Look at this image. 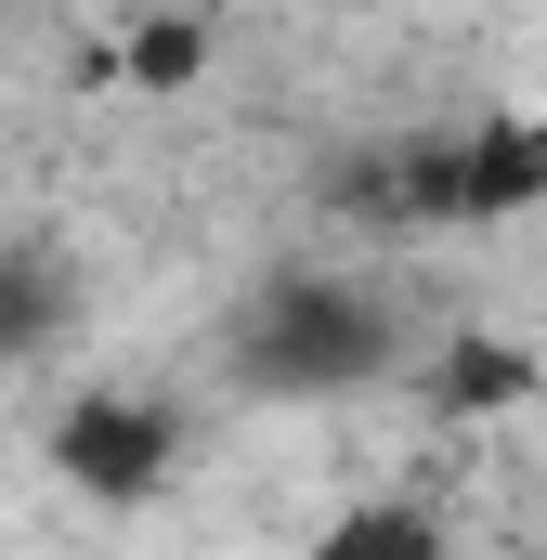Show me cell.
<instances>
[{"label": "cell", "instance_id": "obj_1", "mask_svg": "<svg viewBox=\"0 0 547 560\" xmlns=\"http://www.w3.org/2000/svg\"><path fill=\"white\" fill-rule=\"evenodd\" d=\"M313 209L352 235H496L547 209V118L482 105V118H417V131H365L313 170Z\"/></svg>", "mask_w": 547, "mask_h": 560}, {"label": "cell", "instance_id": "obj_2", "mask_svg": "<svg viewBox=\"0 0 547 560\" xmlns=\"http://www.w3.org/2000/svg\"><path fill=\"white\" fill-rule=\"evenodd\" d=\"M417 352L430 339L365 275H261L222 313V378L248 405H365V392H405Z\"/></svg>", "mask_w": 547, "mask_h": 560}, {"label": "cell", "instance_id": "obj_3", "mask_svg": "<svg viewBox=\"0 0 547 560\" xmlns=\"http://www.w3.org/2000/svg\"><path fill=\"white\" fill-rule=\"evenodd\" d=\"M39 456H53V482L92 495V509H156V495L183 482V456H196V418H183L170 392L105 378V392H66V405L39 418Z\"/></svg>", "mask_w": 547, "mask_h": 560}, {"label": "cell", "instance_id": "obj_4", "mask_svg": "<svg viewBox=\"0 0 547 560\" xmlns=\"http://www.w3.org/2000/svg\"><path fill=\"white\" fill-rule=\"evenodd\" d=\"M405 392L430 405V418H522V405L547 392V365L509 339V326H443V339L417 352V378H405Z\"/></svg>", "mask_w": 547, "mask_h": 560}, {"label": "cell", "instance_id": "obj_5", "mask_svg": "<svg viewBox=\"0 0 547 560\" xmlns=\"http://www.w3.org/2000/svg\"><path fill=\"white\" fill-rule=\"evenodd\" d=\"M66 326H79V261L53 235H0V378L39 365Z\"/></svg>", "mask_w": 547, "mask_h": 560}, {"label": "cell", "instance_id": "obj_6", "mask_svg": "<svg viewBox=\"0 0 547 560\" xmlns=\"http://www.w3.org/2000/svg\"><path fill=\"white\" fill-rule=\"evenodd\" d=\"M313 560H456V548H443V509L430 495H352L313 535Z\"/></svg>", "mask_w": 547, "mask_h": 560}, {"label": "cell", "instance_id": "obj_7", "mask_svg": "<svg viewBox=\"0 0 547 560\" xmlns=\"http://www.w3.org/2000/svg\"><path fill=\"white\" fill-rule=\"evenodd\" d=\"M118 66H131L143 92H183V79L209 66V26H196V13H143L131 39H118Z\"/></svg>", "mask_w": 547, "mask_h": 560}]
</instances>
